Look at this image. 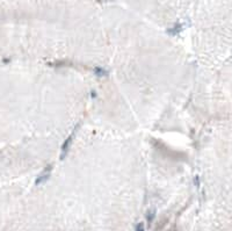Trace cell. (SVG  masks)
<instances>
[{
	"instance_id": "cell-1",
	"label": "cell",
	"mask_w": 232,
	"mask_h": 231,
	"mask_svg": "<svg viewBox=\"0 0 232 231\" xmlns=\"http://www.w3.org/2000/svg\"><path fill=\"white\" fill-rule=\"evenodd\" d=\"M75 131H77V128H74V130L71 133V135L67 137L66 139H65V142L63 143V145L61 147V155H59V159L61 160H64L65 157L67 156V153H69V150H70V147H71V144H72V142H73V138H74V135H75Z\"/></svg>"
},
{
	"instance_id": "cell-2",
	"label": "cell",
	"mask_w": 232,
	"mask_h": 231,
	"mask_svg": "<svg viewBox=\"0 0 232 231\" xmlns=\"http://www.w3.org/2000/svg\"><path fill=\"white\" fill-rule=\"evenodd\" d=\"M50 172H51V166H48L47 170H45L42 174L38 177L37 181H36V184H42V182H44V181H47L48 178H49V175H50Z\"/></svg>"
},
{
	"instance_id": "cell-3",
	"label": "cell",
	"mask_w": 232,
	"mask_h": 231,
	"mask_svg": "<svg viewBox=\"0 0 232 231\" xmlns=\"http://www.w3.org/2000/svg\"><path fill=\"white\" fill-rule=\"evenodd\" d=\"M94 73L98 77H106V76H108V71L105 70L103 67H101V66H96L94 69Z\"/></svg>"
},
{
	"instance_id": "cell-4",
	"label": "cell",
	"mask_w": 232,
	"mask_h": 231,
	"mask_svg": "<svg viewBox=\"0 0 232 231\" xmlns=\"http://www.w3.org/2000/svg\"><path fill=\"white\" fill-rule=\"evenodd\" d=\"M181 28H182V26L181 24H175L174 27H172V28H169L167 33H168L169 35H173V36H175V35H178L180 32H181Z\"/></svg>"
},
{
	"instance_id": "cell-5",
	"label": "cell",
	"mask_w": 232,
	"mask_h": 231,
	"mask_svg": "<svg viewBox=\"0 0 232 231\" xmlns=\"http://www.w3.org/2000/svg\"><path fill=\"white\" fill-rule=\"evenodd\" d=\"M154 216H156V211H154V210H153L152 212H151V211L149 212V215H148V221L150 222V223H151L152 221L154 220Z\"/></svg>"
},
{
	"instance_id": "cell-6",
	"label": "cell",
	"mask_w": 232,
	"mask_h": 231,
	"mask_svg": "<svg viewBox=\"0 0 232 231\" xmlns=\"http://www.w3.org/2000/svg\"><path fill=\"white\" fill-rule=\"evenodd\" d=\"M136 231H144V224L143 223H138L136 225Z\"/></svg>"
}]
</instances>
